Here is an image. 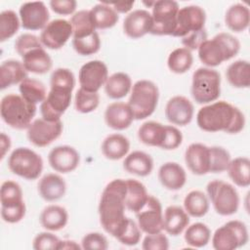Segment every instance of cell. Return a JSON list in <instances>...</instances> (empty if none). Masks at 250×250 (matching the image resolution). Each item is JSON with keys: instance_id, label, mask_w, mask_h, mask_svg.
Wrapping results in <instances>:
<instances>
[{"instance_id": "obj_13", "label": "cell", "mask_w": 250, "mask_h": 250, "mask_svg": "<svg viewBox=\"0 0 250 250\" xmlns=\"http://www.w3.org/2000/svg\"><path fill=\"white\" fill-rule=\"evenodd\" d=\"M206 12L197 5H188L179 9L177 15L176 28L173 37L183 38L189 33L205 28Z\"/></svg>"}, {"instance_id": "obj_3", "label": "cell", "mask_w": 250, "mask_h": 250, "mask_svg": "<svg viewBox=\"0 0 250 250\" xmlns=\"http://www.w3.org/2000/svg\"><path fill=\"white\" fill-rule=\"evenodd\" d=\"M75 86V76L66 67H58L50 77V91L40 104L42 118L48 121L61 120L71 103L72 91Z\"/></svg>"}, {"instance_id": "obj_7", "label": "cell", "mask_w": 250, "mask_h": 250, "mask_svg": "<svg viewBox=\"0 0 250 250\" xmlns=\"http://www.w3.org/2000/svg\"><path fill=\"white\" fill-rule=\"evenodd\" d=\"M190 94L198 104L216 102L221 95V74L211 67H198L192 73Z\"/></svg>"}, {"instance_id": "obj_21", "label": "cell", "mask_w": 250, "mask_h": 250, "mask_svg": "<svg viewBox=\"0 0 250 250\" xmlns=\"http://www.w3.org/2000/svg\"><path fill=\"white\" fill-rule=\"evenodd\" d=\"M124 33L131 39L144 37L152 29L151 14L144 9H137L125 17L122 25Z\"/></svg>"}, {"instance_id": "obj_4", "label": "cell", "mask_w": 250, "mask_h": 250, "mask_svg": "<svg viewBox=\"0 0 250 250\" xmlns=\"http://www.w3.org/2000/svg\"><path fill=\"white\" fill-rule=\"evenodd\" d=\"M240 51V42L229 32H220L206 39L197 49L198 58L206 67H216L234 58Z\"/></svg>"}, {"instance_id": "obj_9", "label": "cell", "mask_w": 250, "mask_h": 250, "mask_svg": "<svg viewBox=\"0 0 250 250\" xmlns=\"http://www.w3.org/2000/svg\"><path fill=\"white\" fill-rule=\"evenodd\" d=\"M22 189L15 181H5L0 188L1 218L9 224L21 222L26 213Z\"/></svg>"}, {"instance_id": "obj_45", "label": "cell", "mask_w": 250, "mask_h": 250, "mask_svg": "<svg viewBox=\"0 0 250 250\" xmlns=\"http://www.w3.org/2000/svg\"><path fill=\"white\" fill-rule=\"evenodd\" d=\"M100 104L98 92H89L79 88L74 96V107L80 113H90L97 109Z\"/></svg>"}, {"instance_id": "obj_54", "label": "cell", "mask_w": 250, "mask_h": 250, "mask_svg": "<svg viewBox=\"0 0 250 250\" xmlns=\"http://www.w3.org/2000/svg\"><path fill=\"white\" fill-rule=\"evenodd\" d=\"M207 39V32L206 29H202L196 32H192L188 34L187 36L182 38V44L185 48L188 49L189 51L197 50L198 47Z\"/></svg>"}, {"instance_id": "obj_19", "label": "cell", "mask_w": 250, "mask_h": 250, "mask_svg": "<svg viewBox=\"0 0 250 250\" xmlns=\"http://www.w3.org/2000/svg\"><path fill=\"white\" fill-rule=\"evenodd\" d=\"M48 162L56 172L67 174L73 172L79 166L80 154L73 146L67 145L58 146L50 150Z\"/></svg>"}, {"instance_id": "obj_29", "label": "cell", "mask_w": 250, "mask_h": 250, "mask_svg": "<svg viewBox=\"0 0 250 250\" xmlns=\"http://www.w3.org/2000/svg\"><path fill=\"white\" fill-rule=\"evenodd\" d=\"M27 70L18 60H6L0 65V88L5 90L13 85L21 84L27 78Z\"/></svg>"}, {"instance_id": "obj_28", "label": "cell", "mask_w": 250, "mask_h": 250, "mask_svg": "<svg viewBox=\"0 0 250 250\" xmlns=\"http://www.w3.org/2000/svg\"><path fill=\"white\" fill-rule=\"evenodd\" d=\"M123 168L130 174L138 177H146L153 170V159L145 151L134 150L125 156Z\"/></svg>"}, {"instance_id": "obj_40", "label": "cell", "mask_w": 250, "mask_h": 250, "mask_svg": "<svg viewBox=\"0 0 250 250\" xmlns=\"http://www.w3.org/2000/svg\"><path fill=\"white\" fill-rule=\"evenodd\" d=\"M19 91L21 96L32 104L43 103L48 95L44 83L30 77L25 78L19 84Z\"/></svg>"}, {"instance_id": "obj_33", "label": "cell", "mask_w": 250, "mask_h": 250, "mask_svg": "<svg viewBox=\"0 0 250 250\" xmlns=\"http://www.w3.org/2000/svg\"><path fill=\"white\" fill-rule=\"evenodd\" d=\"M126 182V194L125 206L126 209L134 212L135 214L140 211L146 203L149 194L147 193L145 185L135 179H127Z\"/></svg>"}, {"instance_id": "obj_6", "label": "cell", "mask_w": 250, "mask_h": 250, "mask_svg": "<svg viewBox=\"0 0 250 250\" xmlns=\"http://www.w3.org/2000/svg\"><path fill=\"white\" fill-rule=\"evenodd\" d=\"M159 100L157 85L147 79L138 80L131 89L128 104L136 120L149 117L156 109Z\"/></svg>"}, {"instance_id": "obj_17", "label": "cell", "mask_w": 250, "mask_h": 250, "mask_svg": "<svg viewBox=\"0 0 250 250\" xmlns=\"http://www.w3.org/2000/svg\"><path fill=\"white\" fill-rule=\"evenodd\" d=\"M108 78L107 65L100 60L85 62L79 69L78 81L80 88L89 92H98L104 86Z\"/></svg>"}, {"instance_id": "obj_2", "label": "cell", "mask_w": 250, "mask_h": 250, "mask_svg": "<svg viewBox=\"0 0 250 250\" xmlns=\"http://www.w3.org/2000/svg\"><path fill=\"white\" fill-rule=\"evenodd\" d=\"M125 180L114 179L104 187L99 202L100 223L104 231L114 238L128 220L125 215Z\"/></svg>"}, {"instance_id": "obj_10", "label": "cell", "mask_w": 250, "mask_h": 250, "mask_svg": "<svg viewBox=\"0 0 250 250\" xmlns=\"http://www.w3.org/2000/svg\"><path fill=\"white\" fill-rule=\"evenodd\" d=\"M8 167L13 174L33 181L38 179L43 171V159L31 148L20 146L9 155Z\"/></svg>"}, {"instance_id": "obj_20", "label": "cell", "mask_w": 250, "mask_h": 250, "mask_svg": "<svg viewBox=\"0 0 250 250\" xmlns=\"http://www.w3.org/2000/svg\"><path fill=\"white\" fill-rule=\"evenodd\" d=\"M193 114V104L185 96H174L166 104L165 117L173 125L186 126L189 124Z\"/></svg>"}, {"instance_id": "obj_11", "label": "cell", "mask_w": 250, "mask_h": 250, "mask_svg": "<svg viewBox=\"0 0 250 250\" xmlns=\"http://www.w3.org/2000/svg\"><path fill=\"white\" fill-rule=\"evenodd\" d=\"M248 240L246 225L238 220H230L215 230L211 242L216 250H234L244 246Z\"/></svg>"}, {"instance_id": "obj_43", "label": "cell", "mask_w": 250, "mask_h": 250, "mask_svg": "<svg viewBox=\"0 0 250 250\" xmlns=\"http://www.w3.org/2000/svg\"><path fill=\"white\" fill-rule=\"evenodd\" d=\"M70 23L73 30L72 38H83L96 32L90 10H80L75 12L70 18Z\"/></svg>"}, {"instance_id": "obj_51", "label": "cell", "mask_w": 250, "mask_h": 250, "mask_svg": "<svg viewBox=\"0 0 250 250\" xmlns=\"http://www.w3.org/2000/svg\"><path fill=\"white\" fill-rule=\"evenodd\" d=\"M81 247L84 250H106L108 248V241L103 233L92 231L82 237Z\"/></svg>"}, {"instance_id": "obj_36", "label": "cell", "mask_w": 250, "mask_h": 250, "mask_svg": "<svg viewBox=\"0 0 250 250\" xmlns=\"http://www.w3.org/2000/svg\"><path fill=\"white\" fill-rule=\"evenodd\" d=\"M226 78L229 85L237 89H246L250 86V63L246 60H237L231 62L226 70Z\"/></svg>"}, {"instance_id": "obj_52", "label": "cell", "mask_w": 250, "mask_h": 250, "mask_svg": "<svg viewBox=\"0 0 250 250\" xmlns=\"http://www.w3.org/2000/svg\"><path fill=\"white\" fill-rule=\"evenodd\" d=\"M144 250H167L169 249V239L162 231L146 234L142 242Z\"/></svg>"}, {"instance_id": "obj_44", "label": "cell", "mask_w": 250, "mask_h": 250, "mask_svg": "<svg viewBox=\"0 0 250 250\" xmlns=\"http://www.w3.org/2000/svg\"><path fill=\"white\" fill-rule=\"evenodd\" d=\"M21 26L20 16L13 10H4L0 14V42L12 38Z\"/></svg>"}, {"instance_id": "obj_50", "label": "cell", "mask_w": 250, "mask_h": 250, "mask_svg": "<svg viewBox=\"0 0 250 250\" xmlns=\"http://www.w3.org/2000/svg\"><path fill=\"white\" fill-rule=\"evenodd\" d=\"M40 47H43V45L39 37L31 33H22L15 41V50L21 57L32 49Z\"/></svg>"}, {"instance_id": "obj_35", "label": "cell", "mask_w": 250, "mask_h": 250, "mask_svg": "<svg viewBox=\"0 0 250 250\" xmlns=\"http://www.w3.org/2000/svg\"><path fill=\"white\" fill-rule=\"evenodd\" d=\"M132 79L125 72H114L108 76L104 84V92L109 99L119 100L126 97L132 89Z\"/></svg>"}, {"instance_id": "obj_5", "label": "cell", "mask_w": 250, "mask_h": 250, "mask_svg": "<svg viewBox=\"0 0 250 250\" xmlns=\"http://www.w3.org/2000/svg\"><path fill=\"white\" fill-rule=\"evenodd\" d=\"M37 106L26 102L21 95L14 93L5 95L0 103L2 120L11 128L24 130L32 123Z\"/></svg>"}, {"instance_id": "obj_1", "label": "cell", "mask_w": 250, "mask_h": 250, "mask_svg": "<svg viewBox=\"0 0 250 250\" xmlns=\"http://www.w3.org/2000/svg\"><path fill=\"white\" fill-rule=\"evenodd\" d=\"M245 116L235 105L226 101H216L203 105L196 113V124L205 132L238 134L245 127Z\"/></svg>"}, {"instance_id": "obj_24", "label": "cell", "mask_w": 250, "mask_h": 250, "mask_svg": "<svg viewBox=\"0 0 250 250\" xmlns=\"http://www.w3.org/2000/svg\"><path fill=\"white\" fill-rule=\"evenodd\" d=\"M37 189L41 198L48 202H54L64 196L66 192V183L60 175L49 173L39 180Z\"/></svg>"}, {"instance_id": "obj_56", "label": "cell", "mask_w": 250, "mask_h": 250, "mask_svg": "<svg viewBox=\"0 0 250 250\" xmlns=\"http://www.w3.org/2000/svg\"><path fill=\"white\" fill-rule=\"evenodd\" d=\"M12 143H11V139L8 135H6L4 132L1 133L0 135V148H1V160H3V158L5 157L7 151L11 148Z\"/></svg>"}, {"instance_id": "obj_47", "label": "cell", "mask_w": 250, "mask_h": 250, "mask_svg": "<svg viewBox=\"0 0 250 250\" xmlns=\"http://www.w3.org/2000/svg\"><path fill=\"white\" fill-rule=\"evenodd\" d=\"M210 148V173L218 174L227 171L231 160L229 152L223 146H213Z\"/></svg>"}, {"instance_id": "obj_14", "label": "cell", "mask_w": 250, "mask_h": 250, "mask_svg": "<svg viewBox=\"0 0 250 250\" xmlns=\"http://www.w3.org/2000/svg\"><path fill=\"white\" fill-rule=\"evenodd\" d=\"M62 129L63 124L62 120L48 121L44 118H37L26 129V136L33 146L44 147L59 139L62 133Z\"/></svg>"}, {"instance_id": "obj_37", "label": "cell", "mask_w": 250, "mask_h": 250, "mask_svg": "<svg viewBox=\"0 0 250 250\" xmlns=\"http://www.w3.org/2000/svg\"><path fill=\"white\" fill-rule=\"evenodd\" d=\"M96 29H107L113 27L119 21L118 13L107 2L98 3L90 10Z\"/></svg>"}, {"instance_id": "obj_30", "label": "cell", "mask_w": 250, "mask_h": 250, "mask_svg": "<svg viewBox=\"0 0 250 250\" xmlns=\"http://www.w3.org/2000/svg\"><path fill=\"white\" fill-rule=\"evenodd\" d=\"M21 62L27 72L34 74H45L49 72L53 66V61L44 47L32 49L24 54L21 57Z\"/></svg>"}, {"instance_id": "obj_32", "label": "cell", "mask_w": 250, "mask_h": 250, "mask_svg": "<svg viewBox=\"0 0 250 250\" xmlns=\"http://www.w3.org/2000/svg\"><path fill=\"white\" fill-rule=\"evenodd\" d=\"M101 149L106 159L119 160L128 154L130 141L122 134H110L104 139Z\"/></svg>"}, {"instance_id": "obj_34", "label": "cell", "mask_w": 250, "mask_h": 250, "mask_svg": "<svg viewBox=\"0 0 250 250\" xmlns=\"http://www.w3.org/2000/svg\"><path fill=\"white\" fill-rule=\"evenodd\" d=\"M225 23L233 32H243L248 28L250 23L249 8L241 3L229 6L225 14Z\"/></svg>"}, {"instance_id": "obj_16", "label": "cell", "mask_w": 250, "mask_h": 250, "mask_svg": "<svg viewBox=\"0 0 250 250\" xmlns=\"http://www.w3.org/2000/svg\"><path fill=\"white\" fill-rule=\"evenodd\" d=\"M138 226L146 234L163 230V211L159 199L149 195L144 207L136 213Z\"/></svg>"}, {"instance_id": "obj_15", "label": "cell", "mask_w": 250, "mask_h": 250, "mask_svg": "<svg viewBox=\"0 0 250 250\" xmlns=\"http://www.w3.org/2000/svg\"><path fill=\"white\" fill-rule=\"evenodd\" d=\"M73 30L69 21L57 19L49 21L42 29L39 39L43 45L50 50H60L72 37Z\"/></svg>"}, {"instance_id": "obj_26", "label": "cell", "mask_w": 250, "mask_h": 250, "mask_svg": "<svg viewBox=\"0 0 250 250\" xmlns=\"http://www.w3.org/2000/svg\"><path fill=\"white\" fill-rule=\"evenodd\" d=\"M189 225V216L184 208L168 206L163 213V230L172 236L180 235Z\"/></svg>"}, {"instance_id": "obj_12", "label": "cell", "mask_w": 250, "mask_h": 250, "mask_svg": "<svg viewBox=\"0 0 250 250\" xmlns=\"http://www.w3.org/2000/svg\"><path fill=\"white\" fill-rule=\"evenodd\" d=\"M151 8L152 29L150 34L172 36L176 28L179 4L174 0H158L153 1Z\"/></svg>"}, {"instance_id": "obj_57", "label": "cell", "mask_w": 250, "mask_h": 250, "mask_svg": "<svg viewBox=\"0 0 250 250\" xmlns=\"http://www.w3.org/2000/svg\"><path fill=\"white\" fill-rule=\"evenodd\" d=\"M77 250V249H82L81 245H79L76 241L74 240H69V239H64L60 242L59 250Z\"/></svg>"}, {"instance_id": "obj_55", "label": "cell", "mask_w": 250, "mask_h": 250, "mask_svg": "<svg viewBox=\"0 0 250 250\" xmlns=\"http://www.w3.org/2000/svg\"><path fill=\"white\" fill-rule=\"evenodd\" d=\"M109 4L118 14H129V12L132 10L134 4H135V1H129V2H125V1H122V2H109L107 3Z\"/></svg>"}, {"instance_id": "obj_18", "label": "cell", "mask_w": 250, "mask_h": 250, "mask_svg": "<svg viewBox=\"0 0 250 250\" xmlns=\"http://www.w3.org/2000/svg\"><path fill=\"white\" fill-rule=\"evenodd\" d=\"M21 27L26 30H42L50 20V13L42 1L25 2L19 10Z\"/></svg>"}, {"instance_id": "obj_49", "label": "cell", "mask_w": 250, "mask_h": 250, "mask_svg": "<svg viewBox=\"0 0 250 250\" xmlns=\"http://www.w3.org/2000/svg\"><path fill=\"white\" fill-rule=\"evenodd\" d=\"M61 239L49 231L39 232L32 241V248L35 250H59Z\"/></svg>"}, {"instance_id": "obj_46", "label": "cell", "mask_w": 250, "mask_h": 250, "mask_svg": "<svg viewBox=\"0 0 250 250\" xmlns=\"http://www.w3.org/2000/svg\"><path fill=\"white\" fill-rule=\"evenodd\" d=\"M72 47L80 56H91L99 52L101 48V38L96 31L83 38H72Z\"/></svg>"}, {"instance_id": "obj_41", "label": "cell", "mask_w": 250, "mask_h": 250, "mask_svg": "<svg viewBox=\"0 0 250 250\" xmlns=\"http://www.w3.org/2000/svg\"><path fill=\"white\" fill-rule=\"evenodd\" d=\"M193 63V56L191 51L185 47L173 50L167 59V66L171 72L176 74H184L190 69Z\"/></svg>"}, {"instance_id": "obj_53", "label": "cell", "mask_w": 250, "mask_h": 250, "mask_svg": "<svg viewBox=\"0 0 250 250\" xmlns=\"http://www.w3.org/2000/svg\"><path fill=\"white\" fill-rule=\"evenodd\" d=\"M49 5L54 13L61 16H68L75 13L77 2L75 0H52Z\"/></svg>"}, {"instance_id": "obj_25", "label": "cell", "mask_w": 250, "mask_h": 250, "mask_svg": "<svg viewBox=\"0 0 250 250\" xmlns=\"http://www.w3.org/2000/svg\"><path fill=\"white\" fill-rule=\"evenodd\" d=\"M158 180L163 188L168 190H179L187 182L185 169L177 162L169 161L163 163L158 169Z\"/></svg>"}, {"instance_id": "obj_31", "label": "cell", "mask_w": 250, "mask_h": 250, "mask_svg": "<svg viewBox=\"0 0 250 250\" xmlns=\"http://www.w3.org/2000/svg\"><path fill=\"white\" fill-rule=\"evenodd\" d=\"M39 222L46 230L58 231L67 225L68 213L62 206L51 204L42 210Z\"/></svg>"}, {"instance_id": "obj_22", "label": "cell", "mask_w": 250, "mask_h": 250, "mask_svg": "<svg viewBox=\"0 0 250 250\" xmlns=\"http://www.w3.org/2000/svg\"><path fill=\"white\" fill-rule=\"evenodd\" d=\"M185 162L188 170L197 176L210 173V148L201 143L190 144L185 151Z\"/></svg>"}, {"instance_id": "obj_23", "label": "cell", "mask_w": 250, "mask_h": 250, "mask_svg": "<svg viewBox=\"0 0 250 250\" xmlns=\"http://www.w3.org/2000/svg\"><path fill=\"white\" fill-rule=\"evenodd\" d=\"M104 117L107 127L116 131H123L129 128L135 120L129 104L123 102L109 104L104 110Z\"/></svg>"}, {"instance_id": "obj_42", "label": "cell", "mask_w": 250, "mask_h": 250, "mask_svg": "<svg viewBox=\"0 0 250 250\" xmlns=\"http://www.w3.org/2000/svg\"><path fill=\"white\" fill-rule=\"evenodd\" d=\"M184 238L188 245L194 248H202L209 243L211 230L207 225L197 222L187 227Z\"/></svg>"}, {"instance_id": "obj_48", "label": "cell", "mask_w": 250, "mask_h": 250, "mask_svg": "<svg viewBox=\"0 0 250 250\" xmlns=\"http://www.w3.org/2000/svg\"><path fill=\"white\" fill-rule=\"evenodd\" d=\"M142 237V230L138 226V223L134 222L131 218H128L126 224L115 237L120 243L127 246L137 245Z\"/></svg>"}, {"instance_id": "obj_8", "label": "cell", "mask_w": 250, "mask_h": 250, "mask_svg": "<svg viewBox=\"0 0 250 250\" xmlns=\"http://www.w3.org/2000/svg\"><path fill=\"white\" fill-rule=\"evenodd\" d=\"M207 196L214 210L221 216H230L238 211L240 198L236 188L223 180H213L207 184Z\"/></svg>"}, {"instance_id": "obj_27", "label": "cell", "mask_w": 250, "mask_h": 250, "mask_svg": "<svg viewBox=\"0 0 250 250\" xmlns=\"http://www.w3.org/2000/svg\"><path fill=\"white\" fill-rule=\"evenodd\" d=\"M167 136V125L157 121H146L138 130V138L141 143L148 146H157L163 149Z\"/></svg>"}, {"instance_id": "obj_39", "label": "cell", "mask_w": 250, "mask_h": 250, "mask_svg": "<svg viewBox=\"0 0 250 250\" xmlns=\"http://www.w3.org/2000/svg\"><path fill=\"white\" fill-rule=\"evenodd\" d=\"M208 196L201 190H190L184 198V209L189 217L201 218L209 211Z\"/></svg>"}, {"instance_id": "obj_38", "label": "cell", "mask_w": 250, "mask_h": 250, "mask_svg": "<svg viewBox=\"0 0 250 250\" xmlns=\"http://www.w3.org/2000/svg\"><path fill=\"white\" fill-rule=\"evenodd\" d=\"M228 175L231 182L240 188H247L250 185V160L248 157L239 156L231 159L227 168Z\"/></svg>"}]
</instances>
